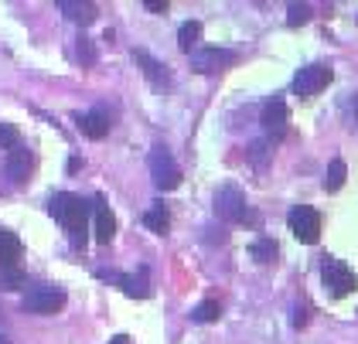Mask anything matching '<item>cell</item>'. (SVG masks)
I'll return each instance as SVG.
<instances>
[{
  "label": "cell",
  "mask_w": 358,
  "mask_h": 344,
  "mask_svg": "<svg viewBox=\"0 0 358 344\" xmlns=\"http://www.w3.org/2000/svg\"><path fill=\"white\" fill-rule=\"evenodd\" d=\"M52 215L69 229V238L76 249L85 245V229H89V205L79 194H55L52 198Z\"/></svg>",
  "instance_id": "6da1fadb"
},
{
  "label": "cell",
  "mask_w": 358,
  "mask_h": 344,
  "mask_svg": "<svg viewBox=\"0 0 358 344\" xmlns=\"http://www.w3.org/2000/svg\"><path fill=\"white\" fill-rule=\"evenodd\" d=\"M147 164H150V178H154V185L161 187V191H174V187L181 185V167L174 164V157H171L167 147H154Z\"/></svg>",
  "instance_id": "7a4b0ae2"
},
{
  "label": "cell",
  "mask_w": 358,
  "mask_h": 344,
  "mask_svg": "<svg viewBox=\"0 0 358 344\" xmlns=\"http://www.w3.org/2000/svg\"><path fill=\"white\" fill-rule=\"evenodd\" d=\"M321 280H324V287H328L331 296H348V293L358 287L355 273L341 263V259H331V256L321 263Z\"/></svg>",
  "instance_id": "3957f363"
},
{
  "label": "cell",
  "mask_w": 358,
  "mask_h": 344,
  "mask_svg": "<svg viewBox=\"0 0 358 344\" xmlns=\"http://www.w3.org/2000/svg\"><path fill=\"white\" fill-rule=\"evenodd\" d=\"M334 79V72L324 69V65H307L301 69L297 76H294V92L301 96V99H310V96H317V92H324Z\"/></svg>",
  "instance_id": "277c9868"
},
{
  "label": "cell",
  "mask_w": 358,
  "mask_h": 344,
  "mask_svg": "<svg viewBox=\"0 0 358 344\" xmlns=\"http://www.w3.org/2000/svg\"><path fill=\"white\" fill-rule=\"evenodd\" d=\"M287 222H290V232L301 238L303 245H314L321 238V215L314 212V208H307V205H297Z\"/></svg>",
  "instance_id": "5b68a950"
},
{
  "label": "cell",
  "mask_w": 358,
  "mask_h": 344,
  "mask_svg": "<svg viewBox=\"0 0 358 344\" xmlns=\"http://www.w3.org/2000/svg\"><path fill=\"white\" fill-rule=\"evenodd\" d=\"M65 307V293L58 287H31L24 293V310L31 314H58Z\"/></svg>",
  "instance_id": "8992f818"
},
{
  "label": "cell",
  "mask_w": 358,
  "mask_h": 344,
  "mask_svg": "<svg viewBox=\"0 0 358 344\" xmlns=\"http://www.w3.org/2000/svg\"><path fill=\"white\" fill-rule=\"evenodd\" d=\"M215 215L225 222H243L246 218V194L236 185H225L215 191Z\"/></svg>",
  "instance_id": "52a82bcc"
},
{
  "label": "cell",
  "mask_w": 358,
  "mask_h": 344,
  "mask_svg": "<svg viewBox=\"0 0 358 344\" xmlns=\"http://www.w3.org/2000/svg\"><path fill=\"white\" fill-rule=\"evenodd\" d=\"M236 62V55L225 52V48H198V52L192 55V69L194 72H201V76H215V72H222V69H229Z\"/></svg>",
  "instance_id": "ba28073f"
},
{
  "label": "cell",
  "mask_w": 358,
  "mask_h": 344,
  "mask_svg": "<svg viewBox=\"0 0 358 344\" xmlns=\"http://www.w3.org/2000/svg\"><path fill=\"white\" fill-rule=\"evenodd\" d=\"M31 171H34V154H31L28 147H14V150L7 154L3 174H7L14 185H24V181L31 178Z\"/></svg>",
  "instance_id": "9c48e42d"
},
{
  "label": "cell",
  "mask_w": 358,
  "mask_h": 344,
  "mask_svg": "<svg viewBox=\"0 0 358 344\" xmlns=\"http://www.w3.org/2000/svg\"><path fill=\"white\" fill-rule=\"evenodd\" d=\"M92 232H96V242L106 245L116 236V215L110 212V205L103 198H96V208H92Z\"/></svg>",
  "instance_id": "30bf717a"
},
{
  "label": "cell",
  "mask_w": 358,
  "mask_h": 344,
  "mask_svg": "<svg viewBox=\"0 0 358 344\" xmlns=\"http://www.w3.org/2000/svg\"><path fill=\"white\" fill-rule=\"evenodd\" d=\"M259 123H263V130L270 133V136H283V130H287V103L280 96H273L263 106V113H259Z\"/></svg>",
  "instance_id": "8fae6325"
},
{
  "label": "cell",
  "mask_w": 358,
  "mask_h": 344,
  "mask_svg": "<svg viewBox=\"0 0 358 344\" xmlns=\"http://www.w3.org/2000/svg\"><path fill=\"white\" fill-rule=\"evenodd\" d=\"M76 123H79V130H83L89 140H103V136L110 133V116H106L103 109H92V113H79V116H76Z\"/></svg>",
  "instance_id": "7c38bea8"
},
{
  "label": "cell",
  "mask_w": 358,
  "mask_h": 344,
  "mask_svg": "<svg viewBox=\"0 0 358 344\" xmlns=\"http://www.w3.org/2000/svg\"><path fill=\"white\" fill-rule=\"evenodd\" d=\"M58 10L69 21H76V24H92L96 14H99V7L96 3H85V0H58Z\"/></svg>",
  "instance_id": "4fadbf2b"
},
{
  "label": "cell",
  "mask_w": 358,
  "mask_h": 344,
  "mask_svg": "<svg viewBox=\"0 0 358 344\" xmlns=\"http://www.w3.org/2000/svg\"><path fill=\"white\" fill-rule=\"evenodd\" d=\"M21 263V238L14 232H0V269H17Z\"/></svg>",
  "instance_id": "5bb4252c"
},
{
  "label": "cell",
  "mask_w": 358,
  "mask_h": 344,
  "mask_svg": "<svg viewBox=\"0 0 358 344\" xmlns=\"http://www.w3.org/2000/svg\"><path fill=\"white\" fill-rule=\"evenodd\" d=\"M143 225H147L150 232H157V236H167L171 218H167V205H164V201H154V205H150V212L143 215Z\"/></svg>",
  "instance_id": "9a60e30c"
},
{
  "label": "cell",
  "mask_w": 358,
  "mask_h": 344,
  "mask_svg": "<svg viewBox=\"0 0 358 344\" xmlns=\"http://www.w3.org/2000/svg\"><path fill=\"white\" fill-rule=\"evenodd\" d=\"M120 287L127 296H134V300H143V296H150V283H147V269H140L134 276H120Z\"/></svg>",
  "instance_id": "2e32d148"
},
{
  "label": "cell",
  "mask_w": 358,
  "mask_h": 344,
  "mask_svg": "<svg viewBox=\"0 0 358 344\" xmlns=\"http://www.w3.org/2000/svg\"><path fill=\"white\" fill-rule=\"evenodd\" d=\"M134 58H137V65L140 69H143V76H147V79L150 82H157V85H164L167 82V76H164V65H161V62H154V58H150V55L147 52H134Z\"/></svg>",
  "instance_id": "e0dca14e"
},
{
  "label": "cell",
  "mask_w": 358,
  "mask_h": 344,
  "mask_svg": "<svg viewBox=\"0 0 358 344\" xmlns=\"http://www.w3.org/2000/svg\"><path fill=\"white\" fill-rule=\"evenodd\" d=\"M198 41H201V24H198V21H185L181 31H178V45H181V52H194Z\"/></svg>",
  "instance_id": "ac0fdd59"
},
{
  "label": "cell",
  "mask_w": 358,
  "mask_h": 344,
  "mask_svg": "<svg viewBox=\"0 0 358 344\" xmlns=\"http://www.w3.org/2000/svg\"><path fill=\"white\" fill-rule=\"evenodd\" d=\"M345 174H348L345 160H341V157H334V160L328 164V178H324V187H328V191H338V187L345 185Z\"/></svg>",
  "instance_id": "d6986e66"
},
{
  "label": "cell",
  "mask_w": 358,
  "mask_h": 344,
  "mask_svg": "<svg viewBox=\"0 0 358 344\" xmlns=\"http://www.w3.org/2000/svg\"><path fill=\"white\" fill-rule=\"evenodd\" d=\"M76 58H79V65H96V58H99V52H96V45H92V38H76Z\"/></svg>",
  "instance_id": "ffe728a7"
},
{
  "label": "cell",
  "mask_w": 358,
  "mask_h": 344,
  "mask_svg": "<svg viewBox=\"0 0 358 344\" xmlns=\"http://www.w3.org/2000/svg\"><path fill=\"white\" fill-rule=\"evenodd\" d=\"M222 314V307H219V300H205V303H198L194 307V324H212V320H219Z\"/></svg>",
  "instance_id": "44dd1931"
},
{
  "label": "cell",
  "mask_w": 358,
  "mask_h": 344,
  "mask_svg": "<svg viewBox=\"0 0 358 344\" xmlns=\"http://www.w3.org/2000/svg\"><path fill=\"white\" fill-rule=\"evenodd\" d=\"M249 256L259 259V263H270V259L276 256V245L273 242H266V238H263V242H252V245H249Z\"/></svg>",
  "instance_id": "7402d4cb"
},
{
  "label": "cell",
  "mask_w": 358,
  "mask_h": 344,
  "mask_svg": "<svg viewBox=\"0 0 358 344\" xmlns=\"http://www.w3.org/2000/svg\"><path fill=\"white\" fill-rule=\"evenodd\" d=\"M21 283H24L21 269H0V290H17Z\"/></svg>",
  "instance_id": "603a6c76"
},
{
  "label": "cell",
  "mask_w": 358,
  "mask_h": 344,
  "mask_svg": "<svg viewBox=\"0 0 358 344\" xmlns=\"http://www.w3.org/2000/svg\"><path fill=\"white\" fill-rule=\"evenodd\" d=\"M249 164L266 167V164H270V143H252V147H249Z\"/></svg>",
  "instance_id": "cb8c5ba5"
},
{
  "label": "cell",
  "mask_w": 358,
  "mask_h": 344,
  "mask_svg": "<svg viewBox=\"0 0 358 344\" xmlns=\"http://www.w3.org/2000/svg\"><path fill=\"white\" fill-rule=\"evenodd\" d=\"M287 14H290L287 21L297 27V24H303V21L310 17V7H307V3H290V7H287Z\"/></svg>",
  "instance_id": "d4e9b609"
},
{
  "label": "cell",
  "mask_w": 358,
  "mask_h": 344,
  "mask_svg": "<svg viewBox=\"0 0 358 344\" xmlns=\"http://www.w3.org/2000/svg\"><path fill=\"white\" fill-rule=\"evenodd\" d=\"M0 147H17V130L10 123H0Z\"/></svg>",
  "instance_id": "484cf974"
},
{
  "label": "cell",
  "mask_w": 358,
  "mask_h": 344,
  "mask_svg": "<svg viewBox=\"0 0 358 344\" xmlns=\"http://www.w3.org/2000/svg\"><path fill=\"white\" fill-rule=\"evenodd\" d=\"M310 320V307H297V317H294V327H303Z\"/></svg>",
  "instance_id": "4316f807"
},
{
  "label": "cell",
  "mask_w": 358,
  "mask_h": 344,
  "mask_svg": "<svg viewBox=\"0 0 358 344\" xmlns=\"http://www.w3.org/2000/svg\"><path fill=\"white\" fill-rule=\"evenodd\" d=\"M147 10H157V14H164L167 3H164V0H147Z\"/></svg>",
  "instance_id": "83f0119b"
},
{
  "label": "cell",
  "mask_w": 358,
  "mask_h": 344,
  "mask_svg": "<svg viewBox=\"0 0 358 344\" xmlns=\"http://www.w3.org/2000/svg\"><path fill=\"white\" fill-rule=\"evenodd\" d=\"M113 344H130V338H127V334H120V338H113Z\"/></svg>",
  "instance_id": "f1b7e54d"
},
{
  "label": "cell",
  "mask_w": 358,
  "mask_h": 344,
  "mask_svg": "<svg viewBox=\"0 0 358 344\" xmlns=\"http://www.w3.org/2000/svg\"><path fill=\"white\" fill-rule=\"evenodd\" d=\"M0 344H10V341H7V338H0Z\"/></svg>",
  "instance_id": "f546056e"
},
{
  "label": "cell",
  "mask_w": 358,
  "mask_h": 344,
  "mask_svg": "<svg viewBox=\"0 0 358 344\" xmlns=\"http://www.w3.org/2000/svg\"><path fill=\"white\" fill-rule=\"evenodd\" d=\"M355 116H358V106H355Z\"/></svg>",
  "instance_id": "4dcf8cb0"
}]
</instances>
